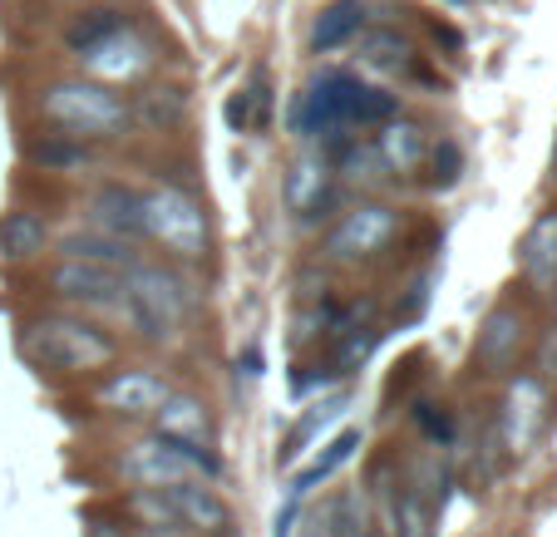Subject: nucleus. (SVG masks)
<instances>
[{
    "instance_id": "1",
    "label": "nucleus",
    "mask_w": 557,
    "mask_h": 537,
    "mask_svg": "<svg viewBox=\"0 0 557 537\" xmlns=\"http://www.w3.org/2000/svg\"><path fill=\"white\" fill-rule=\"evenodd\" d=\"M400 114V99L385 95V89L366 85L346 70H326L315 74L306 95L296 99L292 124L301 138H341L346 128H375L385 118Z\"/></svg>"
},
{
    "instance_id": "2",
    "label": "nucleus",
    "mask_w": 557,
    "mask_h": 537,
    "mask_svg": "<svg viewBox=\"0 0 557 537\" xmlns=\"http://www.w3.org/2000/svg\"><path fill=\"white\" fill-rule=\"evenodd\" d=\"M25 360H35L40 370H60V375H85V370H104L114 365L119 346L109 330L89 326L74 316H45L30 321L21 336Z\"/></svg>"
},
{
    "instance_id": "3",
    "label": "nucleus",
    "mask_w": 557,
    "mask_h": 537,
    "mask_svg": "<svg viewBox=\"0 0 557 537\" xmlns=\"http://www.w3.org/2000/svg\"><path fill=\"white\" fill-rule=\"evenodd\" d=\"M45 124H54L70 138H114L128 128V104L99 79H60L40 95Z\"/></svg>"
},
{
    "instance_id": "4",
    "label": "nucleus",
    "mask_w": 557,
    "mask_h": 537,
    "mask_svg": "<svg viewBox=\"0 0 557 537\" xmlns=\"http://www.w3.org/2000/svg\"><path fill=\"white\" fill-rule=\"evenodd\" d=\"M124 301H128V316L153 340L169 336L183 321V311H188V296H183L178 276H169L163 266H148V262L124 266Z\"/></svg>"
},
{
    "instance_id": "5",
    "label": "nucleus",
    "mask_w": 557,
    "mask_h": 537,
    "mask_svg": "<svg viewBox=\"0 0 557 537\" xmlns=\"http://www.w3.org/2000/svg\"><path fill=\"white\" fill-rule=\"evenodd\" d=\"M144 237L169 247L173 257H202L208 222H202V208L183 188H153L144 192Z\"/></svg>"
},
{
    "instance_id": "6",
    "label": "nucleus",
    "mask_w": 557,
    "mask_h": 537,
    "mask_svg": "<svg viewBox=\"0 0 557 537\" xmlns=\"http://www.w3.org/2000/svg\"><path fill=\"white\" fill-rule=\"evenodd\" d=\"M119 474L138 488H169V484H178V478L198 474V469L183 459V449L169 434H153V439H138L119 453Z\"/></svg>"
},
{
    "instance_id": "7",
    "label": "nucleus",
    "mask_w": 557,
    "mask_h": 537,
    "mask_svg": "<svg viewBox=\"0 0 557 537\" xmlns=\"http://www.w3.org/2000/svg\"><path fill=\"white\" fill-rule=\"evenodd\" d=\"M395 233H400L395 208H385V202H360V208H350L346 217L336 222V233L326 237V252L331 257H375Z\"/></svg>"
},
{
    "instance_id": "8",
    "label": "nucleus",
    "mask_w": 557,
    "mask_h": 537,
    "mask_svg": "<svg viewBox=\"0 0 557 537\" xmlns=\"http://www.w3.org/2000/svg\"><path fill=\"white\" fill-rule=\"evenodd\" d=\"M85 70L95 74V79H138V74L153 64V45L144 40V35H134V25H124V30H114L109 40H99V45H89L85 54Z\"/></svg>"
},
{
    "instance_id": "9",
    "label": "nucleus",
    "mask_w": 557,
    "mask_h": 537,
    "mask_svg": "<svg viewBox=\"0 0 557 537\" xmlns=\"http://www.w3.org/2000/svg\"><path fill=\"white\" fill-rule=\"evenodd\" d=\"M50 286L70 301H89V305H109L119 291H124V272L104 262H89V257H64L50 272Z\"/></svg>"
},
{
    "instance_id": "10",
    "label": "nucleus",
    "mask_w": 557,
    "mask_h": 537,
    "mask_svg": "<svg viewBox=\"0 0 557 537\" xmlns=\"http://www.w3.org/2000/svg\"><path fill=\"white\" fill-rule=\"evenodd\" d=\"M169 395H173V385L163 375H153V370H114V375L99 385L95 400L119 414H153Z\"/></svg>"
},
{
    "instance_id": "11",
    "label": "nucleus",
    "mask_w": 557,
    "mask_h": 537,
    "mask_svg": "<svg viewBox=\"0 0 557 537\" xmlns=\"http://www.w3.org/2000/svg\"><path fill=\"white\" fill-rule=\"evenodd\" d=\"M331 202H336V188H331L326 159H321V153H301L292 178H286V208L301 222H321V217H331L326 212Z\"/></svg>"
},
{
    "instance_id": "12",
    "label": "nucleus",
    "mask_w": 557,
    "mask_h": 537,
    "mask_svg": "<svg viewBox=\"0 0 557 537\" xmlns=\"http://www.w3.org/2000/svg\"><path fill=\"white\" fill-rule=\"evenodd\" d=\"M163 494H169L173 513H178V523L188 527V533H227L232 527V508L218 498V488L178 478V484H169Z\"/></svg>"
},
{
    "instance_id": "13",
    "label": "nucleus",
    "mask_w": 557,
    "mask_h": 537,
    "mask_svg": "<svg viewBox=\"0 0 557 537\" xmlns=\"http://www.w3.org/2000/svg\"><path fill=\"white\" fill-rule=\"evenodd\" d=\"M89 222L109 237H144V192L124 188V183H104L89 198Z\"/></svg>"
},
{
    "instance_id": "14",
    "label": "nucleus",
    "mask_w": 557,
    "mask_h": 537,
    "mask_svg": "<svg viewBox=\"0 0 557 537\" xmlns=\"http://www.w3.org/2000/svg\"><path fill=\"white\" fill-rule=\"evenodd\" d=\"M360 30H366V0H331L326 11L311 21L306 45H311V54H331L356 40Z\"/></svg>"
},
{
    "instance_id": "15",
    "label": "nucleus",
    "mask_w": 557,
    "mask_h": 537,
    "mask_svg": "<svg viewBox=\"0 0 557 537\" xmlns=\"http://www.w3.org/2000/svg\"><path fill=\"white\" fill-rule=\"evenodd\" d=\"M504 434H508V449L523 453L533 444L537 424H543V385L533 375H518L513 390H508V404H504Z\"/></svg>"
},
{
    "instance_id": "16",
    "label": "nucleus",
    "mask_w": 557,
    "mask_h": 537,
    "mask_svg": "<svg viewBox=\"0 0 557 537\" xmlns=\"http://www.w3.org/2000/svg\"><path fill=\"white\" fill-rule=\"evenodd\" d=\"M375 148L389 173H420L424 153H430V134L410 118H385V134L375 138Z\"/></svg>"
},
{
    "instance_id": "17",
    "label": "nucleus",
    "mask_w": 557,
    "mask_h": 537,
    "mask_svg": "<svg viewBox=\"0 0 557 537\" xmlns=\"http://www.w3.org/2000/svg\"><path fill=\"white\" fill-rule=\"evenodd\" d=\"M45 247H50L45 217H35V212H25V208L0 217V257H5V262H30V257H40Z\"/></svg>"
},
{
    "instance_id": "18",
    "label": "nucleus",
    "mask_w": 557,
    "mask_h": 537,
    "mask_svg": "<svg viewBox=\"0 0 557 537\" xmlns=\"http://www.w3.org/2000/svg\"><path fill=\"white\" fill-rule=\"evenodd\" d=\"M158 420V434H169V439H188V444H202L212 434V420H208V404L193 400V395H178L173 390L169 400L153 410Z\"/></svg>"
},
{
    "instance_id": "19",
    "label": "nucleus",
    "mask_w": 557,
    "mask_h": 537,
    "mask_svg": "<svg viewBox=\"0 0 557 537\" xmlns=\"http://www.w3.org/2000/svg\"><path fill=\"white\" fill-rule=\"evenodd\" d=\"M518 336H523V321H518V311H508V305H498L494 316L484 321V330H479V346H473V355H479V365H488V370H504L508 360L518 355Z\"/></svg>"
},
{
    "instance_id": "20",
    "label": "nucleus",
    "mask_w": 557,
    "mask_h": 537,
    "mask_svg": "<svg viewBox=\"0 0 557 537\" xmlns=\"http://www.w3.org/2000/svg\"><path fill=\"white\" fill-rule=\"evenodd\" d=\"M523 272L533 286H557V212H543L523 242Z\"/></svg>"
},
{
    "instance_id": "21",
    "label": "nucleus",
    "mask_w": 557,
    "mask_h": 537,
    "mask_svg": "<svg viewBox=\"0 0 557 537\" xmlns=\"http://www.w3.org/2000/svg\"><path fill=\"white\" fill-rule=\"evenodd\" d=\"M124 513L144 527V537L183 533V523H178V513H173V503H169V494H163V488H134V494L124 498Z\"/></svg>"
},
{
    "instance_id": "22",
    "label": "nucleus",
    "mask_w": 557,
    "mask_h": 537,
    "mask_svg": "<svg viewBox=\"0 0 557 537\" xmlns=\"http://www.w3.org/2000/svg\"><path fill=\"white\" fill-rule=\"evenodd\" d=\"M124 25H128V15H124V11H114V5H99V11L74 15V21L64 25V45H70L74 54H85L89 45L109 40V35H114V30H124Z\"/></svg>"
},
{
    "instance_id": "23",
    "label": "nucleus",
    "mask_w": 557,
    "mask_h": 537,
    "mask_svg": "<svg viewBox=\"0 0 557 537\" xmlns=\"http://www.w3.org/2000/svg\"><path fill=\"white\" fill-rule=\"evenodd\" d=\"M356 449H360V429H346V434H336V439L326 444V453H321V459H315L311 469H301V474L292 478V494H301V498H306V494H311L315 484H326V478L336 474V469L346 464V459H350V453H356Z\"/></svg>"
},
{
    "instance_id": "24",
    "label": "nucleus",
    "mask_w": 557,
    "mask_h": 537,
    "mask_svg": "<svg viewBox=\"0 0 557 537\" xmlns=\"http://www.w3.org/2000/svg\"><path fill=\"white\" fill-rule=\"evenodd\" d=\"M360 60L375 64V70H400L410 64V40L400 30H360Z\"/></svg>"
},
{
    "instance_id": "25",
    "label": "nucleus",
    "mask_w": 557,
    "mask_h": 537,
    "mask_svg": "<svg viewBox=\"0 0 557 537\" xmlns=\"http://www.w3.org/2000/svg\"><path fill=\"white\" fill-rule=\"evenodd\" d=\"M30 159L35 163H45V168H85L95 153L85 148V138H70V134H54V138H45V143H35L30 148Z\"/></svg>"
},
{
    "instance_id": "26",
    "label": "nucleus",
    "mask_w": 557,
    "mask_h": 537,
    "mask_svg": "<svg viewBox=\"0 0 557 537\" xmlns=\"http://www.w3.org/2000/svg\"><path fill=\"white\" fill-rule=\"evenodd\" d=\"M389 523H395V537H430V503L420 494H400L389 503Z\"/></svg>"
},
{
    "instance_id": "27",
    "label": "nucleus",
    "mask_w": 557,
    "mask_h": 537,
    "mask_svg": "<svg viewBox=\"0 0 557 537\" xmlns=\"http://www.w3.org/2000/svg\"><path fill=\"white\" fill-rule=\"evenodd\" d=\"M64 257H89V262H104V266H119V272H124L128 266V252H124V242H119V237H70V242H64Z\"/></svg>"
},
{
    "instance_id": "28",
    "label": "nucleus",
    "mask_w": 557,
    "mask_h": 537,
    "mask_svg": "<svg viewBox=\"0 0 557 537\" xmlns=\"http://www.w3.org/2000/svg\"><path fill=\"white\" fill-rule=\"evenodd\" d=\"M346 395H336V400H326V404H315V410L311 414H306V424H296V434H292V439H286L282 444V464H292V459H296V453H301V444L306 439H311V434L315 429H321V424H331V420H336V414L341 410H346Z\"/></svg>"
},
{
    "instance_id": "29",
    "label": "nucleus",
    "mask_w": 557,
    "mask_h": 537,
    "mask_svg": "<svg viewBox=\"0 0 557 537\" xmlns=\"http://www.w3.org/2000/svg\"><path fill=\"white\" fill-rule=\"evenodd\" d=\"M430 183L434 188H454L459 183V173H463V153H459V143L454 138H440V143H430Z\"/></svg>"
},
{
    "instance_id": "30",
    "label": "nucleus",
    "mask_w": 557,
    "mask_h": 537,
    "mask_svg": "<svg viewBox=\"0 0 557 537\" xmlns=\"http://www.w3.org/2000/svg\"><path fill=\"white\" fill-rule=\"evenodd\" d=\"M370 340H375V336H370V330H366V336H360V330H350V336H346V346H341V355H336V375H350V365L370 355Z\"/></svg>"
},
{
    "instance_id": "31",
    "label": "nucleus",
    "mask_w": 557,
    "mask_h": 537,
    "mask_svg": "<svg viewBox=\"0 0 557 537\" xmlns=\"http://www.w3.org/2000/svg\"><path fill=\"white\" fill-rule=\"evenodd\" d=\"M85 537H128V527H124V517L89 513V517H85Z\"/></svg>"
},
{
    "instance_id": "32",
    "label": "nucleus",
    "mask_w": 557,
    "mask_h": 537,
    "mask_svg": "<svg viewBox=\"0 0 557 537\" xmlns=\"http://www.w3.org/2000/svg\"><path fill=\"white\" fill-rule=\"evenodd\" d=\"M420 424L434 439H449V414H434V404H420Z\"/></svg>"
},
{
    "instance_id": "33",
    "label": "nucleus",
    "mask_w": 557,
    "mask_h": 537,
    "mask_svg": "<svg viewBox=\"0 0 557 537\" xmlns=\"http://www.w3.org/2000/svg\"><path fill=\"white\" fill-rule=\"evenodd\" d=\"M341 537H375V533H366V527L356 523V527H341Z\"/></svg>"
},
{
    "instance_id": "34",
    "label": "nucleus",
    "mask_w": 557,
    "mask_h": 537,
    "mask_svg": "<svg viewBox=\"0 0 557 537\" xmlns=\"http://www.w3.org/2000/svg\"><path fill=\"white\" fill-rule=\"evenodd\" d=\"M173 537H183V533H173Z\"/></svg>"
}]
</instances>
